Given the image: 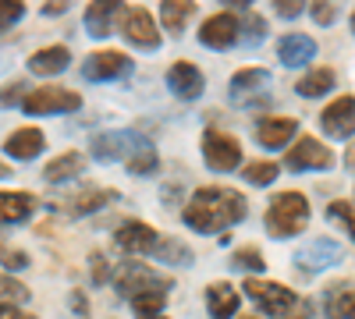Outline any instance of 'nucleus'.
I'll list each match as a JSON object with an SVG mask.
<instances>
[{
	"instance_id": "58836bf2",
	"label": "nucleus",
	"mask_w": 355,
	"mask_h": 319,
	"mask_svg": "<svg viewBox=\"0 0 355 319\" xmlns=\"http://www.w3.org/2000/svg\"><path fill=\"white\" fill-rule=\"evenodd\" d=\"M89 266H93V284H96V287H103V284L110 280V270H107V259H103L100 252H93V255H89Z\"/></svg>"
},
{
	"instance_id": "5701e85b",
	"label": "nucleus",
	"mask_w": 355,
	"mask_h": 319,
	"mask_svg": "<svg viewBox=\"0 0 355 319\" xmlns=\"http://www.w3.org/2000/svg\"><path fill=\"white\" fill-rule=\"evenodd\" d=\"M327 319H355V284H331L323 295Z\"/></svg>"
},
{
	"instance_id": "0eeeda50",
	"label": "nucleus",
	"mask_w": 355,
	"mask_h": 319,
	"mask_svg": "<svg viewBox=\"0 0 355 319\" xmlns=\"http://www.w3.org/2000/svg\"><path fill=\"white\" fill-rule=\"evenodd\" d=\"M146 146V138L135 135V131H107L100 138H93V160L100 163H128L139 149Z\"/></svg>"
},
{
	"instance_id": "ddd939ff",
	"label": "nucleus",
	"mask_w": 355,
	"mask_h": 319,
	"mask_svg": "<svg viewBox=\"0 0 355 319\" xmlns=\"http://www.w3.org/2000/svg\"><path fill=\"white\" fill-rule=\"evenodd\" d=\"M320 128L331 138H352L355 135V96H338L334 103L323 107Z\"/></svg>"
},
{
	"instance_id": "de8ad7c7",
	"label": "nucleus",
	"mask_w": 355,
	"mask_h": 319,
	"mask_svg": "<svg viewBox=\"0 0 355 319\" xmlns=\"http://www.w3.org/2000/svg\"><path fill=\"white\" fill-rule=\"evenodd\" d=\"M345 163L355 170V146H348V153H345Z\"/></svg>"
},
{
	"instance_id": "4468645a",
	"label": "nucleus",
	"mask_w": 355,
	"mask_h": 319,
	"mask_svg": "<svg viewBox=\"0 0 355 319\" xmlns=\"http://www.w3.org/2000/svg\"><path fill=\"white\" fill-rule=\"evenodd\" d=\"M299 135V118H277V113H270V118H259L256 121V138L263 149H284L288 142Z\"/></svg>"
},
{
	"instance_id": "f257e3e1",
	"label": "nucleus",
	"mask_w": 355,
	"mask_h": 319,
	"mask_svg": "<svg viewBox=\"0 0 355 319\" xmlns=\"http://www.w3.org/2000/svg\"><path fill=\"white\" fill-rule=\"evenodd\" d=\"M245 195L234 192V188H220V185H210V188H199L182 210V220L199 230V235H217V230H227L234 224L245 220Z\"/></svg>"
},
{
	"instance_id": "423d86ee",
	"label": "nucleus",
	"mask_w": 355,
	"mask_h": 319,
	"mask_svg": "<svg viewBox=\"0 0 355 319\" xmlns=\"http://www.w3.org/2000/svg\"><path fill=\"white\" fill-rule=\"evenodd\" d=\"M202 156H206V167L210 170H234L242 163V146H239V138L220 131V128H206L202 135Z\"/></svg>"
},
{
	"instance_id": "aec40b11",
	"label": "nucleus",
	"mask_w": 355,
	"mask_h": 319,
	"mask_svg": "<svg viewBox=\"0 0 355 319\" xmlns=\"http://www.w3.org/2000/svg\"><path fill=\"white\" fill-rule=\"evenodd\" d=\"M206 309H210V319H234L239 316V291L227 280H214L206 287Z\"/></svg>"
},
{
	"instance_id": "c03bdc74",
	"label": "nucleus",
	"mask_w": 355,
	"mask_h": 319,
	"mask_svg": "<svg viewBox=\"0 0 355 319\" xmlns=\"http://www.w3.org/2000/svg\"><path fill=\"white\" fill-rule=\"evenodd\" d=\"M71 309H75L78 316H89V302H85L82 291H71Z\"/></svg>"
},
{
	"instance_id": "e433bc0d",
	"label": "nucleus",
	"mask_w": 355,
	"mask_h": 319,
	"mask_svg": "<svg viewBox=\"0 0 355 319\" xmlns=\"http://www.w3.org/2000/svg\"><path fill=\"white\" fill-rule=\"evenodd\" d=\"M25 96H28V85H25V82H11V85H4V89H0V107L25 103Z\"/></svg>"
},
{
	"instance_id": "dca6fc26",
	"label": "nucleus",
	"mask_w": 355,
	"mask_h": 319,
	"mask_svg": "<svg viewBox=\"0 0 355 319\" xmlns=\"http://www.w3.org/2000/svg\"><path fill=\"white\" fill-rule=\"evenodd\" d=\"M167 85H171L174 96L196 100V96H202V89H206V78H202V71H199L192 61H178V64H171V71H167Z\"/></svg>"
},
{
	"instance_id": "8fccbe9b",
	"label": "nucleus",
	"mask_w": 355,
	"mask_h": 319,
	"mask_svg": "<svg viewBox=\"0 0 355 319\" xmlns=\"http://www.w3.org/2000/svg\"><path fill=\"white\" fill-rule=\"evenodd\" d=\"M234 319H259V316H234Z\"/></svg>"
},
{
	"instance_id": "9d476101",
	"label": "nucleus",
	"mask_w": 355,
	"mask_h": 319,
	"mask_svg": "<svg viewBox=\"0 0 355 319\" xmlns=\"http://www.w3.org/2000/svg\"><path fill=\"white\" fill-rule=\"evenodd\" d=\"M125 75H132V57L121 50H96L82 64V78H89V82H114Z\"/></svg>"
},
{
	"instance_id": "2f4dec72",
	"label": "nucleus",
	"mask_w": 355,
	"mask_h": 319,
	"mask_svg": "<svg viewBox=\"0 0 355 319\" xmlns=\"http://www.w3.org/2000/svg\"><path fill=\"white\" fill-rule=\"evenodd\" d=\"M327 220L331 224H341L348 230V238L355 241V202H345V199H334L327 206Z\"/></svg>"
},
{
	"instance_id": "7ed1b4c3",
	"label": "nucleus",
	"mask_w": 355,
	"mask_h": 319,
	"mask_svg": "<svg viewBox=\"0 0 355 319\" xmlns=\"http://www.w3.org/2000/svg\"><path fill=\"white\" fill-rule=\"evenodd\" d=\"M242 287H245V295L259 305V312L263 316H274V319H284V316H291L295 309L302 305V298L295 295L291 287L274 284V280H263V277H249Z\"/></svg>"
},
{
	"instance_id": "72a5a7b5",
	"label": "nucleus",
	"mask_w": 355,
	"mask_h": 319,
	"mask_svg": "<svg viewBox=\"0 0 355 319\" xmlns=\"http://www.w3.org/2000/svg\"><path fill=\"white\" fill-rule=\"evenodd\" d=\"M242 18H245V33H242V39H239V43H245V46H259V43L266 39V18L252 15L249 8L242 11Z\"/></svg>"
},
{
	"instance_id": "bb28decb",
	"label": "nucleus",
	"mask_w": 355,
	"mask_h": 319,
	"mask_svg": "<svg viewBox=\"0 0 355 319\" xmlns=\"http://www.w3.org/2000/svg\"><path fill=\"white\" fill-rule=\"evenodd\" d=\"M196 15V4L192 0H167L160 8V18H164V28L171 36H182L185 33V21Z\"/></svg>"
},
{
	"instance_id": "20e7f679",
	"label": "nucleus",
	"mask_w": 355,
	"mask_h": 319,
	"mask_svg": "<svg viewBox=\"0 0 355 319\" xmlns=\"http://www.w3.org/2000/svg\"><path fill=\"white\" fill-rule=\"evenodd\" d=\"M114 284H117V291H121L125 298H135V295H146V291H171L174 287V280L160 277L153 266L139 263V259H128V263L117 266Z\"/></svg>"
},
{
	"instance_id": "f8f14e48",
	"label": "nucleus",
	"mask_w": 355,
	"mask_h": 319,
	"mask_svg": "<svg viewBox=\"0 0 355 319\" xmlns=\"http://www.w3.org/2000/svg\"><path fill=\"white\" fill-rule=\"evenodd\" d=\"M114 245L128 252V255H153L160 248V235L150 227V224H142V220H128L114 230Z\"/></svg>"
},
{
	"instance_id": "39448f33",
	"label": "nucleus",
	"mask_w": 355,
	"mask_h": 319,
	"mask_svg": "<svg viewBox=\"0 0 355 319\" xmlns=\"http://www.w3.org/2000/svg\"><path fill=\"white\" fill-rule=\"evenodd\" d=\"M78 107H82V96L71 93V89H61V85H40V89H33L21 103V110L36 113V118H43V113H71Z\"/></svg>"
},
{
	"instance_id": "f03ea898",
	"label": "nucleus",
	"mask_w": 355,
	"mask_h": 319,
	"mask_svg": "<svg viewBox=\"0 0 355 319\" xmlns=\"http://www.w3.org/2000/svg\"><path fill=\"white\" fill-rule=\"evenodd\" d=\"M309 224V202L302 192H281L266 206V230L270 238H295Z\"/></svg>"
},
{
	"instance_id": "6ab92c4d",
	"label": "nucleus",
	"mask_w": 355,
	"mask_h": 319,
	"mask_svg": "<svg viewBox=\"0 0 355 319\" xmlns=\"http://www.w3.org/2000/svg\"><path fill=\"white\" fill-rule=\"evenodd\" d=\"M43 146H46V135L40 131V128H18V131H11L8 135V142H4V153L11 156V160H36L40 153H43Z\"/></svg>"
},
{
	"instance_id": "09e8293b",
	"label": "nucleus",
	"mask_w": 355,
	"mask_h": 319,
	"mask_svg": "<svg viewBox=\"0 0 355 319\" xmlns=\"http://www.w3.org/2000/svg\"><path fill=\"white\" fill-rule=\"evenodd\" d=\"M4 178H11V167H8V163H0V181H4Z\"/></svg>"
},
{
	"instance_id": "c85d7f7f",
	"label": "nucleus",
	"mask_w": 355,
	"mask_h": 319,
	"mask_svg": "<svg viewBox=\"0 0 355 319\" xmlns=\"http://www.w3.org/2000/svg\"><path fill=\"white\" fill-rule=\"evenodd\" d=\"M167 295H171V291H146V295H135V298H132L135 319H171V316H164Z\"/></svg>"
},
{
	"instance_id": "9b49d317",
	"label": "nucleus",
	"mask_w": 355,
	"mask_h": 319,
	"mask_svg": "<svg viewBox=\"0 0 355 319\" xmlns=\"http://www.w3.org/2000/svg\"><path fill=\"white\" fill-rule=\"evenodd\" d=\"M121 36L139 46V50H157L160 46V33H157V21L146 8H125L121 11Z\"/></svg>"
},
{
	"instance_id": "393cba45",
	"label": "nucleus",
	"mask_w": 355,
	"mask_h": 319,
	"mask_svg": "<svg viewBox=\"0 0 355 319\" xmlns=\"http://www.w3.org/2000/svg\"><path fill=\"white\" fill-rule=\"evenodd\" d=\"M82 167H85V156H82L78 149H68V153L53 156V160L46 163L43 178H46L50 185H61V181H71V178H78V174H82Z\"/></svg>"
},
{
	"instance_id": "a211bd4d",
	"label": "nucleus",
	"mask_w": 355,
	"mask_h": 319,
	"mask_svg": "<svg viewBox=\"0 0 355 319\" xmlns=\"http://www.w3.org/2000/svg\"><path fill=\"white\" fill-rule=\"evenodd\" d=\"M338 259H341V245H334L331 238H316V241H309L306 248L295 252V263H299L302 270H313V273L334 266Z\"/></svg>"
},
{
	"instance_id": "ea45409f",
	"label": "nucleus",
	"mask_w": 355,
	"mask_h": 319,
	"mask_svg": "<svg viewBox=\"0 0 355 319\" xmlns=\"http://www.w3.org/2000/svg\"><path fill=\"white\" fill-rule=\"evenodd\" d=\"M0 266H8V270H25V266H28V255H25V252H0Z\"/></svg>"
},
{
	"instance_id": "49530a36",
	"label": "nucleus",
	"mask_w": 355,
	"mask_h": 319,
	"mask_svg": "<svg viewBox=\"0 0 355 319\" xmlns=\"http://www.w3.org/2000/svg\"><path fill=\"white\" fill-rule=\"evenodd\" d=\"M68 11V4H46L43 8V15H64Z\"/></svg>"
},
{
	"instance_id": "c9c22d12",
	"label": "nucleus",
	"mask_w": 355,
	"mask_h": 319,
	"mask_svg": "<svg viewBox=\"0 0 355 319\" xmlns=\"http://www.w3.org/2000/svg\"><path fill=\"white\" fill-rule=\"evenodd\" d=\"M25 298H28V287H25L21 280H15V277L0 273V302H4V305H18V302H25Z\"/></svg>"
},
{
	"instance_id": "1a4fd4ad",
	"label": "nucleus",
	"mask_w": 355,
	"mask_h": 319,
	"mask_svg": "<svg viewBox=\"0 0 355 319\" xmlns=\"http://www.w3.org/2000/svg\"><path fill=\"white\" fill-rule=\"evenodd\" d=\"M242 39V21L234 11H217L199 25V43L210 50H231Z\"/></svg>"
},
{
	"instance_id": "f704fd0d",
	"label": "nucleus",
	"mask_w": 355,
	"mask_h": 319,
	"mask_svg": "<svg viewBox=\"0 0 355 319\" xmlns=\"http://www.w3.org/2000/svg\"><path fill=\"white\" fill-rule=\"evenodd\" d=\"M153 255H160L164 263H174V266H189V263H192V252H189L182 241H174V238H171V241H160V248H157Z\"/></svg>"
},
{
	"instance_id": "a18cd8bd",
	"label": "nucleus",
	"mask_w": 355,
	"mask_h": 319,
	"mask_svg": "<svg viewBox=\"0 0 355 319\" xmlns=\"http://www.w3.org/2000/svg\"><path fill=\"white\" fill-rule=\"evenodd\" d=\"M284 319H309V302H302L299 309H295L291 316H284Z\"/></svg>"
},
{
	"instance_id": "412c9836",
	"label": "nucleus",
	"mask_w": 355,
	"mask_h": 319,
	"mask_svg": "<svg viewBox=\"0 0 355 319\" xmlns=\"http://www.w3.org/2000/svg\"><path fill=\"white\" fill-rule=\"evenodd\" d=\"M125 8L121 4H110V0H100V4H89L85 8V33L89 36H96V39H103V36H110L114 33V18L121 15Z\"/></svg>"
},
{
	"instance_id": "6e6552de",
	"label": "nucleus",
	"mask_w": 355,
	"mask_h": 319,
	"mask_svg": "<svg viewBox=\"0 0 355 319\" xmlns=\"http://www.w3.org/2000/svg\"><path fill=\"white\" fill-rule=\"evenodd\" d=\"M284 167L288 170H331L334 167V153H331V146H323L320 138H313V135H302L295 146L284 153Z\"/></svg>"
},
{
	"instance_id": "2eb2a0df",
	"label": "nucleus",
	"mask_w": 355,
	"mask_h": 319,
	"mask_svg": "<svg viewBox=\"0 0 355 319\" xmlns=\"http://www.w3.org/2000/svg\"><path fill=\"white\" fill-rule=\"evenodd\" d=\"M266 89H270V71L266 68H242L231 78V100L239 107L256 103V96H263Z\"/></svg>"
},
{
	"instance_id": "473e14b6",
	"label": "nucleus",
	"mask_w": 355,
	"mask_h": 319,
	"mask_svg": "<svg viewBox=\"0 0 355 319\" xmlns=\"http://www.w3.org/2000/svg\"><path fill=\"white\" fill-rule=\"evenodd\" d=\"M157 163H160L157 149L150 146V142H146V146H142L125 167H128V174H135V178H146V174H153V170H157Z\"/></svg>"
},
{
	"instance_id": "b1692460",
	"label": "nucleus",
	"mask_w": 355,
	"mask_h": 319,
	"mask_svg": "<svg viewBox=\"0 0 355 319\" xmlns=\"http://www.w3.org/2000/svg\"><path fill=\"white\" fill-rule=\"evenodd\" d=\"M36 210V199L28 192H0V224H21Z\"/></svg>"
},
{
	"instance_id": "a19ab883",
	"label": "nucleus",
	"mask_w": 355,
	"mask_h": 319,
	"mask_svg": "<svg viewBox=\"0 0 355 319\" xmlns=\"http://www.w3.org/2000/svg\"><path fill=\"white\" fill-rule=\"evenodd\" d=\"M309 11H313V21H320V25H331V21H334V15H338V8H334V4H313Z\"/></svg>"
},
{
	"instance_id": "79ce46f5",
	"label": "nucleus",
	"mask_w": 355,
	"mask_h": 319,
	"mask_svg": "<svg viewBox=\"0 0 355 319\" xmlns=\"http://www.w3.org/2000/svg\"><path fill=\"white\" fill-rule=\"evenodd\" d=\"M274 11H277L281 18H299V15L306 11V4H302V0H288V4L281 0V4H274Z\"/></svg>"
},
{
	"instance_id": "c756f323",
	"label": "nucleus",
	"mask_w": 355,
	"mask_h": 319,
	"mask_svg": "<svg viewBox=\"0 0 355 319\" xmlns=\"http://www.w3.org/2000/svg\"><path fill=\"white\" fill-rule=\"evenodd\" d=\"M277 174H281L277 163H270V160H252V163H245L242 178H245L249 185H256V188H266V185L277 181Z\"/></svg>"
},
{
	"instance_id": "4be33fe9",
	"label": "nucleus",
	"mask_w": 355,
	"mask_h": 319,
	"mask_svg": "<svg viewBox=\"0 0 355 319\" xmlns=\"http://www.w3.org/2000/svg\"><path fill=\"white\" fill-rule=\"evenodd\" d=\"M71 64V50L68 46H43L28 57V71L33 75H61Z\"/></svg>"
},
{
	"instance_id": "7c9ffc66",
	"label": "nucleus",
	"mask_w": 355,
	"mask_h": 319,
	"mask_svg": "<svg viewBox=\"0 0 355 319\" xmlns=\"http://www.w3.org/2000/svg\"><path fill=\"white\" fill-rule=\"evenodd\" d=\"M239 270H249L252 277H259L263 270H266V259H263V252L256 248V245H242V248H234V259H231Z\"/></svg>"
},
{
	"instance_id": "4c0bfd02",
	"label": "nucleus",
	"mask_w": 355,
	"mask_h": 319,
	"mask_svg": "<svg viewBox=\"0 0 355 319\" xmlns=\"http://www.w3.org/2000/svg\"><path fill=\"white\" fill-rule=\"evenodd\" d=\"M21 15H25V8L18 4V0H0V33H4V28H11Z\"/></svg>"
},
{
	"instance_id": "cd10ccee",
	"label": "nucleus",
	"mask_w": 355,
	"mask_h": 319,
	"mask_svg": "<svg viewBox=\"0 0 355 319\" xmlns=\"http://www.w3.org/2000/svg\"><path fill=\"white\" fill-rule=\"evenodd\" d=\"M71 202H75L71 213H75V217H85V213H96V210H103L107 202H117V192H114V188H89V192L75 195Z\"/></svg>"
},
{
	"instance_id": "3c124183",
	"label": "nucleus",
	"mask_w": 355,
	"mask_h": 319,
	"mask_svg": "<svg viewBox=\"0 0 355 319\" xmlns=\"http://www.w3.org/2000/svg\"><path fill=\"white\" fill-rule=\"evenodd\" d=\"M352 33H355V11H352Z\"/></svg>"
},
{
	"instance_id": "37998d69",
	"label": "nucleus",
	"mask_w": 355,
	"mask_h": 319,
	"mask_svg": "<svg viewBox=\"0 0 355 319\" xmlns=\"http://www.w3.org/2000/svg\"><path fill=\"white\" fill-rule=\"evenodd\" d=\"M0 319H36V316L21 312L18 305H4V302H0Z\"/></svg>"
},
{
	"instance_id": "a878e982",
	"label": "nucleus",
	"mask_w": 355,
	"mask_h": 319,
	"mask_svg": "<svg viewBox=\"0 0 355 319\" xmlns=\"http://www.w3.org/2000/svg\"><path fill=\"white\" fill-rule=\"evenodd\" d=\"M334 82H338V75H334V68H313L309 75H302L299 78V96L302 100H316V96H327L331 89H334Z\"/></svg>"
},
{
	"instance_id": "f3484780",
	"label": "nucleus",
	"mask_w": 355,
	"mask_h": 319,
	"mask_svg": "<svg viewBox=\"0 0 355 319\" xmlns=\"http://www.w3.org/2000/svg\"><path fill=\"white\" fill-rule=\"evenodd\" d=\"M277 57L284 68H302V64H313L316 57V39L306 36V33H288L277 39Z\"/></svg>"
}]
</instances>
